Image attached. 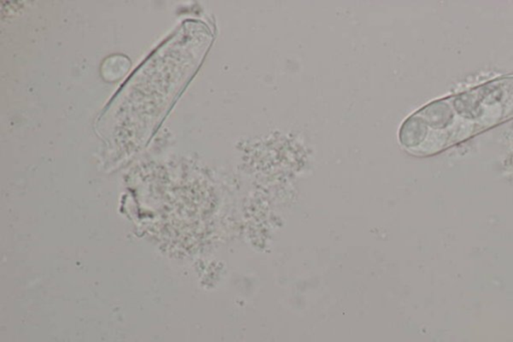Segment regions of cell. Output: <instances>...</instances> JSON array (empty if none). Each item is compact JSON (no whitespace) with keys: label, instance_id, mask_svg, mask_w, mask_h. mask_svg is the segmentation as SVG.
<instances>
[{"label":"cell","instance_id":"cell-1","mask_svg":"<svg viewBox=\"0 0 513 342\" xmlns=\"http://www.w3.org/2000/svg\"><path fill=\"white\" fill-rule=\"evenodd\" d=\"M513 117V76L430 103L410 115L399 141L412 155L430 156Z\"/></svg>","mask_w":513,"mask_h":342}]
</instances>
